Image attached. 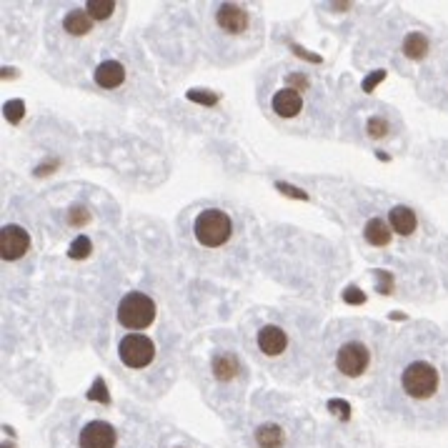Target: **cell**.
Segmentation results:
<instances>
[{
    "label": "cell",
    "instance_id": "14",
    "mask_svg": "<svg viewBox=\"0 0 448 448\" xmlns=\"http://www.w3.org/2000/svg\"><path fill=\"white\" fill-rule=\"evenodd\" d=\"M63 28H66V33L71 35H86L91 33L93 28V18L86 13V10H71L63 20Z\"/></svg>",
    "mask_w": 448,
    "mask_h": 448
},
{
    "label": "cell",
    "instance_id": "2",
    "mask_svg": "<svg viewBox=\"0 0 448 448\" xmlns=\"http://www.w3.org/2000/svg\"><path fill=\"white\" fill-rule=\"evenodd\" d=\"M233 233L231 216L218 208H208V211L198 213L196 223H193V236L200 245L205 248H218L223 245Z\"/></svg>",
    "mask_w": 448,
    "mask_h": 448
},
{
    "label": "cell",
    "instance_id": "15",
    "mask_svg": "<svg viewBox=\"0 0 448 448\" xmlns=\"http://www.w3.org/2000/svg\"><path fill=\"white\" fill-rule=\"evenodd\" d=\"M363 236H366V241L373 245H389L391 243V228L383 223L381 218H371L368 223H366Z\"/></svg>",
    "mask_w": 448,
    "mask_h": 448
},
{
    "label": "cell",
    "instance_id": "12",
    "mask_svg": "<svg viewBox=\"0 0 448 448\" xmlns=\"http://www.w3.org/2000/svg\"><path fill=\"white\" fill-rule=\"evenodd\" d=\"M389 221H391V228H393L398 236H411V233L416 231V225H418L416 213L411 211V208H406V205H395L393 211L389 213Z\"/></svg>",
    "mask_w": 448,
    "mask_h": 448
},
{
    "label": "cell",
    "instance_id": "8",
    "mask_svg": "<svg viewBox=\"0 0 448 448\" xmlns=\"http://www.w3.org/2000/svg\"><path fill=\"white\" fill-rule=\"evenodd\" d=\"M216 20H218V26L223 28L225 33H231V35L243 33L245 28H248V13H245L241 6H233V3H223V6H218Z\"/></svg>",
    "mask_w": 448,
    "mask_h": 448
},
{
    "label": "cell",
    "instance_id": "13",
    "mask_svg": "<svg viewBox=\"0 0 448 448\" xmlns=\"http://www.w3.org/2000/svg\"><path fill=\"white\" fill-rule=\"evenodd\" d=\"M213 368V376L218 381H231V378L238 376V358L233 353H218L211 363Z\"/></svg>",
    "mask_w": 448,
    "mask_h": 448
},
{
    "label": "cell",
    "instance_id": "1",
    "mask_svg": "<svg viewBox=\"0 0 448 448\" xmlns=\"http://www.w3.org/2000/svg\"><path fill=\"white\" fill-rule=\"evenodd\" d=\"M441 386V373L429 361H411L401 371V389L413 401H426Z\"/></svg>",
    "mask_w": 448,
    "mask_h": 448
},
{
    "label": "cell",
    "instance_id": "3",
    "mask_svg": "<svg viewBox=\"0 0 448 448\" xmlns=\"http://www.w3.org/2000/svg\"><path fill=\"white\" fill-rule=\"evenodd\" d=\"M156 321V304L145 293H128L118 304V323L131 330H143Z\"/></svg>",
    "mask_w": 448,
    "mask_h": 448
},
{
    "label": "cell",
    "instance_id": "20",
    "mask_svg": "<svg viewBox=\"0 0 448 448\" xmlns=\"http://www.w3.org/2000/svg\"><path fill=\"white\" fill-rule=\"evenodd\" d=\"M6 448H10V446H6Z\"/></svg>",
    "mask_w": 448,
    "mask_h": 448
},
{
    "label": "cell",
    "instance_id": "4",
    "mask_svg": "<svg viewBox=\"0 0 448 448\" xmlns=\"http://www.w3.org/2000/svg\"><path fill=\"white\" fill-rule=\"evenodd\" d=\"M118 358L128 368H145L156 358V343L148 336H140V333L123 336L118 343Z\"/></svg>",
    "mask_w": 448,
    "mask_h": 448
},
{
    "label": "cell",
    "instance_id": "17",
    "mask_svg": "<svg viewBox=\"0 0 448 448\" xmlns=\"http://www.w3.org/2000/svg\"><path fill=\"white\" fill-rule=\"evenodd\" d=\"M403 53L409 58H423L429 53V38L421 33H409L403 40Z\"/></svg>",
    "mask_w": 448,
    "mask_h": 448
},
{
    "label": "cell",
    "instance_id": "16",
    "mask_svg": "<svg viewBox=\"0 0 448 448\" xmlns=\"http://www.w3.org/2000/svg\"><path fill=\"white\" fill-rule=\"evenodd\" d=\"M256 441L261 448H281L286 438H283V431L278 429V426L265 423V426H261V429L256 431Z\"/></svg>",
    "mask_w": 448,
    "mask_h": 448
},
{
    "label": "cell",
    "instance_id": "19",
    "mask_svg": "<svg viewBox=\"0 0 448 448\" xmlns=\"http://www.w3.org/2000/svg\"><path fill=\"white\" fill-rule=\"evenodd\" d=\"M386 131H389V123H386V120L378 118V120H371L368 123V133L373 136V138H383Z\"/></svg>",
    "mask_w": 448,
    "mask_h": 448
},
{
    "label": "cell",
    "instance_id": "6",
    "mask_svg": "<svg viewBox=\"0 0 448 448\" xmlns=\"http://www.w3.org/2000/svg\"><path fill=\"white\" fill-rule=\"evenodd\" d=\"M115 429L106 421H91L78 436L80 448H115Z\"/></svg>",
    "mask_w": 448,
    "mask_h": 448
},
{
    "label": "cell",
    "instance_id": "11",
    "mask_svg": "<svg viewBox=\"0 0 448 448\" xmlns=\"http://www.w3.org/2000/svg\"><path fill=\"white\" fill-rule=\"evenodd\" d=\"M123 80H126V71H123V66L115 63V60H106V63H100V66L95 68V83H98L100 88H106V91L118 88Z\"/></svg>",
    "mask_w": 448,
    "mask_h": 448
},
{
    "label": "cell",
    "instance_id": "18",
    "mask_svg": "<svg viewBox=\"0 0 448 448\" xmlns=\"http://www.w3.org/2000/svg\"><path fill=\"white\" fill-rule=\"evenodd\" d=\"M113 10H115V3H113V0H91V3L86 6V13L91 15L93 20L111 18Z\"/></svg>",
    "mask_w": 448,
    "mask_h": 448
},
{
    "label": "cell",
    "instance_id": "7",
    "mask_svg": "<svg viewBox=\"0 0 448 448\" xmlns=\"http://www.w3.org/2000/svg\"><path fill=\"white\" fill-rule=\"evenodd\" d=\"M28 245H30V236L20 225H6L0 231V256L6 261H18L20 256H26Z\"/></svg>",
    "mask_w": 448,
    "mask_h": 448
},
{
    "label": "cell",
    "instance_id": "10",
    "mask_svg": "<svg viewBox=\"0 0 448 448\" xmlns=\"http://www.w3.org/2000/svg\"><path fill=\"white\" fill-rule=\"evenodd\" d=\"M301 108H304V98L293 88H283V91H278L273 95V111L281 118H296L298 113H301Z\"/></svg>",
    "mask_w": 448,
    "mask_h": 448
},
{
    "label": "cell",
    "instance_id": "5",
    "mask_svg": "<svg viewBox=\"0 0 448 448\" xmlns=\"http://www.w3.org/2000/svg\"><path fill=\"white\" fill-rule=\"evenodd\" d=\"M368 366H371V351L366 343L348 341L336 351V368L341 371L343 376L348 378L363 376L368 371Z\"/></svg>",
    "mask_w": 448,
    "mask_h": 448
},
{
    "label": "cell",
    "instance_id": "9",
    "mask_svg": "<svg viewBox=\"0 0 448 448\" xmlns=\"http://www.w3.org/2000/svg\"><path fill=\"white\" fill-rule=\"evenodd\" d=\"M288 346V336L283 328L278 326H263L258 330V348L263 351L265 356H281Z\"/></svg>",
    "mask_w": 448,
    "mask_h": 448
}]
</instances>
